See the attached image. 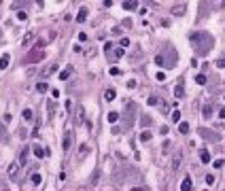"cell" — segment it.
I'll return each instance as SVG.
<instances>
[{"label": "cell", "instance_id": "cell-1", "mask_svg": "<svg viewBox=\"0 0 225 191\" xmlns=\"http://www.w3.org/2000/svg\"><path fill=\"white\" fill-rule=\"evenodd\" d=\"M191 45L197 49V53H208L210 51V47L215 45V40L210 38V34H206V32H195V34H191Z\"/></svg>", "mask_w": 225, "mask_h": 191}, {"label": "cell", "instance_id": "cell-2", "mask_svg": "<svg viewBox=\"0 0 225 191\" xmlns=\"http://www.w3.org/2000/svg\"><path fill=\"white\" fill-rule=\"evenodd\" d=\"M123 9L125 11H134V9H138V2L136 0H125V2H123Z\"/></svg>", "mask_w": 225, "mask_h": 191}, {"label": "cell", "instance_id": "cell-3", "mask_svg": "<svg viewBox=\"0 0 225 191\" xmlns=\"http://www.w3.org/2000/svg\"><path fill=\"white\" fill-rule=\"evenodd\" d=\"M181 191H191V178L189 176L183 178V183H181Z\"/></svg>", "mask_w": 225, "mask_h": 191}, {"label": "cell", "instance_id": "cell-4", "mask_svg": "<svg viewBox=\"0 0 225 191\" xmlns=\"http://www.w3.org/2000/svg\"><path fill=\"white\" fill-rule=\"evenodd\" d=\"M85 19H87V9L83 7L81 11H79V15H77V21H79V24H83Z\"/></svg>", "mask_w": 225, "mask_h": 191}, {"label": "cell", "instance_id": "cell-5", "mask_svg": "<svg viewBox=\"0 0 225 191\" xmlns=\"http://www.w3.org/2000/svg\"><path fill=\"white\" fill-rule=\"evenodd\" d=\"M9 62H11V55H2L0 57V70H4L9 66Z\"/></svg>", "mask_w": 225, "mask_h": 191}, {"label": "cell", "instance_id": "cell-6", "mask_svg": "<svg viewBox=\"0 0 225 191\" xmlns=\"http://www.w3.org/2000/svg\"><path fill=\"white\" fill-rule=\"evenodd\" d=\"M200 159H202V163H208V161H210V153L204 149V151L200 153Z\"/></svg>", "mask_w": 225, "mask_h": 191}, {"label": "cell", "instance_id": "cell-7", "mask_svg": "<svg viewBox=\"0 0 225 191\" xmlns=\"http://www.w3.org/2000/svg\"><path fill=\"white\" fill-rule=\"evenodd\" d=\"M70 72H72V68H70V66H68V68H64L62 72H60V79H62V81H66L68 76H70Z\"/></svg>", "mask_w": 225, "mask_h": 191}, {"label": "cell", "instance_id": "cell-8", "mask_svg": "<svg viewBox=\"0 0 225 191\" xmlns=\"http://www.w3.org/2000/svg\"><path fill=\"white\" fill-rule=\"evenodd\" d=\"M70 140H72V134L66 132V136H64V149H70Z\"/></svg>", "mask_w": 225, "mask_h": 191}, {"label": "cell", "instance_id": "cell-9", "mask_svg": "<svg viewBox=\"0 0 225 191\" xmlns=\"http://www.w3.org/2000/svg\"><path fill=\"white\" fill-rule=\"evenodd\" d=\"M104 98H106V100H108V102H113V100H115V98H117L115 89H108V91H106V94H104Z\"/></svg>", "mask_w": 225, "mask_h": 191}, {"label": "cell", "instance_id": "cell-10", "mask_svg": "<svg viewBox=\"0 0 225 191\" xmlns=\"http://www.w3.org/2000/svg\"><path fill=\"white\" fill-rule=\"evenodd\" d=\"M179 132H181V134H189V125L181 121V123H179Z\"/></svg>", "mask_w": 225, "mask_h": 191}, {"label": "cell", "instance_id": "cell-11", "mask_svg": "<svg viewBox=\"0 0 225 191\" xmlns=\"http://www.w3.org/2000/svg\"><path fill=\"white\" fill-rule=\"evenodd\" d=\"M26 157H28V146L21 149V155H19V163H26Z\"/></svg>", "mask_w": 225, "mask_h": 191}, {"label": "cell", "instance_id": "cell-12", "mask_svg": "<svg viewBox=\"0 0 225 191\" xmlns=\"http://www.w3.org/2000/svg\"><path fill=\"white\" fill-rule=\"evenodd\" d=\"M106 119H108V123H117V119H119V115H117L115 111H113V113H108V117H106Z\"/></svg>", "mask_w": 225, "mask_h": 191}, {"label": "cell", "instance_id": "cell-13", "mask_svg": "<svg viewBox=\"0 0 225 191\" xmlns=\"http://www.w3.org/2000/svg\"><path fill=\"white\" fill-rule=\"evenodd\" d=\"M38 59H42V53H34L32 57H28L26 62H38Z\"/></svg>", "mask_w": 225, "mask_h": 191}, {"label": "cell", "instance_id": "cell-14", "mask_svg": "<svg viewBox=\"0 0 225 191\" xmlns=\"http://www.w3.org/2000/svg\"><path fill=\"white\" fill-rule=\"evenodd\" d=\"M32 183H34V185H40L42 183V176H40V174H32Z\"/></svg>", "mask_w": 225, "mask_h": 191}, {"label": "cell", "instance_id": "cell-15", "mask_svg": "<svg viewBox=\"0 0 225 191\" xmlns=\"http://www.w3.org/2000/svg\"><path fill=\"white\" fill-rule=\"evenodd\" d=\"M123 57V49H115V53H113V59H121Z\"/></svg>", "mask_w": 225, "mask_h": 191}, {"label": "cell", "instance_id": "cell-16", "mask_svg": "<svg viewBox=\"0 0 225 191\" xmlns=\"http://www.w3.org/2000/svg\"><path fill=\"white\" fill-rule=\"evenodd\" d=\"M140 140H142V142H149V140H151V132H142L140 134Z\"/></svg>", "mask_w": 225, "mask_h": 191}, {"label": "cell", "instance_id": "cell-17", "mask_svg": "<svg viewBox=\"0 0 225 191\" xmlns=\"http://www.w3.org/2000/svg\"><path fill=\"white\" fill-rule=\"evenodd\" d=\"M195 83H197V85H204V83H206V76H204V74H197V76H195Z\"/></svg>", "mask_w": 225, "mask_h": 191}, {"label": "cell", "instance_id": "cell-18", "mask_svg": "<svg viewBox=\"0 0 225 191\" xmlns=\"http://www.w3.org/2000/svg\"><path fill=\"white\" fill-rule=\"evenodd\" d=\"M210 115H212V106H210V104H206V106H204V117L208 119Z\"/></svg>", "mask_w": 225, "mask_h": 191}, {"label": "cell", "instance_id": "cell-19", "mask_svg": "<svg viewBox=\"0 0 225 191\" xmlns=\"http://www.w3.org/2000/svg\"><path fill=\"white\" fill-rule=\"evenodd\" d=\"M17 168H19V163H11V166H9V174H11V176L17 172Z\"/></svg>", "mask_w": 225, "mask_h": 191}, {"label": "cell", "instance_id": "cell-20", "mask_svg": "<svg viewBox=\"0 0 225 191\" xmlns=\"http://www.w3.org/2000/svg\"><path fill=\"white\" fill-rule=\"evenodd\" d=\"M36 89H38V91H42V94H45V91L49 89V85H47V83H38V85H36Z\"/></svg>", "mask_w": 225, "mask_h": 191}, {"label": "cell", "instance_id": "cell-21", "mask_svg": "<svg viewBox=\"0 0 225 191\" xmlns=\"http://www.w3.org/2000/svg\"><path fill=\"white\" fill-rule=\"evenodd\" d=\"M17 19L19 21H26V19H28V13H26V11H19V13H17Z\"/></svg>", "mask_w": 225, "mask_h": 191}, {"label": "cell", "instance_id": "cell-22", "mask_svg": "<svg viewBox=\"0 0 225 191\" xmlns=\"http://www.w3.org/2000/svg\"><path fill=\"white\" fill-rule=\"evenodd\" d=\"M34 155L36 157H45V151H42L40 146H34Z\"/></svg>", "mask_w": 225, "mask_h": 191}, {"label": "cell", "instance_id": "cell-23", "mask_svg": "<svg viewBox=\"0 0 225 191\" xmlns=\"http://www.w3.org/2000/svg\"><path fill=\"white\" fill-rule=\"evenodd\" d=\"M172 13H174V15H181V13H185V7H183V4H181V7H174V9H172Z\"/></svg>", "mask_w": 225, "mask_h": 191}, {"label": "cell", "instance_id": "cell-24", "mask_svg": "<svg viewBox=\"0 0 225 191\" xmlns=\"http://www.w3.org/2000/svg\"><path fill=\"white\" fill-rule=\"evenodd\" d=\"M21 115H24V119H26V121H30V119H32V111H30V108H26V111L21 113Z\"/></svg>", "mask_w": 225, "mask_h": 191}, {"label": "cell", "instance_id": "cell-25", "mask_svg": "<svg viewBox=\"0 0 225 191\" xmlns=\"http://www.w3.org/2000/svg\"><path fill=\"white\" fill-rule=\"evenodd\" d=\"M174 94H176V98H183V94H185V91H183V85H176V91H174Z\"/></svg>", "mask_w": 225, "mask_h": 191}, {"label": "cell", "instance_id": "cell-26", "mask_svg": "<svg viewBox=\"0 0 225 191\" xmlns=\"http://www.w3.org/2000/svg\"><path fill=\"white\" fill-rule=\"evenodd\" d=\"M108 72H110L113 76H119V74H121V70H119V68H117V66H113V68L108 70Z\"/></svg>", "mask_w": 225, "mask_h": 191}, {"label": "cell", "instance_id": "cell-27", "mask_svg": "<svg viewBox=\"0 0 225 191\" xmlns=\"http://www.w3.org/2000/svg\"><path fill=\"white\" fill-rule=\"evenodd\" d=\"M149 123H151V119H149L147 115H142L140 117V125H149Z\"/></svg>", "mask_w": 225, "mask_h": 191}, {"label": "cell", "instance_id": "cell-28", "mask_svg": "<svg viewBox=\"0 0 225 191\" xmlns=\"http://www.w3.org/2000/svg\"><path fill=\"white\" fill-rule=\"evenodd\" d=\"M4 136H7V125L0 123V138H4Z\"/></svg>", "mask_w": 225, "mask_h": 191}, {"label": "cell", "instance_id": "cell-29", "mask_svg": "<svg viewBox=\"0 0 225 191\" xmlns=\"http://www.w3.org/2000/svg\"><path fill=\"white\" fill-rule=\"evenodd\" d=\"M179 119H181V113H179V111H174V113H172V121L176 123V121H179Z\"/></svg>", "mask_w": 225, "mask_h": 191}, {"label": "cell", "instance_id": "cell-30", "mask_svg": "<svg viewBox=\"0 0 225 191\" xmlns=\"http://www.w3.org/2000/svg\"><path fill=\"white\" fill-rule=\"evenodd\" d=\"M149 104H151V106H155V104H157V98H155V96H151V98H149Z\"/></svg>", "mask_w": 225, "mask_h": 191}, {"label": "cell", "instance_id": "cell-31", "mask_svg": "<svg viewBox=\"0 0 225 191\" xmlns=\"http://www.w3.org/2000/svg\"><path fill=\"white\" fill-rule=\"evenodd\" d=\"M206 183L212 185V183H215V176H212V174H208V176H206Z\"/></svg>", "mask_w": 225, "mask_h": 191}, {"label": "cell", "instance_id": "cell-32", "mask_svg": "<svg viewBox=\"0 0 225 191\" xmlns=\"http://www.w3.org/2000/svg\"><path fill=\"white\" fill-rule=\"evenodd\" d=\"M79 40L85 43V40H87V34H85V32H81V34H79Z\"/></svg>", "mask_w": 225, "mask_h": 191}, {"label": "cell", "instance_id": "cell-33", "mask_svg": "<svg viewBox=\"0 0 225 191\" xmlns=\"http://www.w3.org/2000/svg\"><path fill=\"white\" fill-rule=\"evenodd\" d=\"M217 66H219V68H225V57H221V59H219V62H217Z\"/></svg>", "mask_w": 225, "mask_h": 191}, {"label": "cell", "instance_id": "cell-34", "mask_svg": "<svg viewBox=\"0 0 225 191\" xmlns=\"http://www.w3.org/2000/svg\"><path fill=\"white\" fill-rule=\"evenodd\" d=\"M127 45H130V40H127V38H121V49L127 47Z\"/></svg>", "mask_w": 225, "mask_h": 191}, {"label": "cell", "instance_id": "cell-35", "mask_svg": "<svg viewBox=\"0 0 225 191\" xmlns=\"http://www.w3.org/2000/svg\"><path fill=\"white\" fill-rule=\"evenodd\" d=\"M98 181H100V176H98V172H96V174H94V176H92V183L96 185V183H98Z\"/></svg>", "mask_w": 225, "mask_h": 191}, {"label": "cell", "instance_id": "cell-36", "mask_svg": "<svg viewBox=\"0 0 225 191\" xmlns=\"http://www.w3.org/2000/svg\"><path fill=\"white\" fill-rule=\"evenodd\" d=\"M166 79V72H157V81H164Z\"/></svg>", "mask_w": 225, "mask_h": 191}, {"label": "cell", "instance_id": "cell-37", "mask_svg": "<svg viewBox=\"0 0 225 191\" xmlns=\"http://www.w3.org/2000/svg\"><path fill=\"white\" fill-rule=\"evenodd\" d=\"M219 117H221V119H225V108H221V111H219Z\"/></svg>", "mask_w": 225, "mask_h": 191}, {"label": "cell", "instance_id": "cell-38", "mask_svg": "<svg viewBox=\"0 0 225 191\" xmlns=\"http://www.w3.org/2000/svg\"><path fill=\"white\" fill-rule=\"evenodd\" d=\"M0 36H2V34H0Z\"/></svg>", "mask_w": 225, "mask_h": 191}]
</instances>
